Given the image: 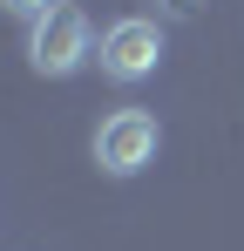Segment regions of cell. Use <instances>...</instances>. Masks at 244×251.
<instances>
[{"mask_svg": "<svg viewBox=\"0 0 244 251\" xmlns=\"http://www.w3.org/2000/svg\"><path fill=\"white\" fill-rule=\"evenodd\" d=\"M163 7H170V14H197L203 0H163Z\"/></svg>", "mask_w": 244, "mask_h": 251, "instance_id": "obj_5", "label": "cell"}, {"mask_svg": "<svg viewBox=\"0 0 244 251\" xmlns=\"http://www.w3.org/2000/svg\"><path fill=\"white\" fill-rule=\"evenodd\" d=\"M95 163L109 176H136L143 163H156V116L149 109H116L95 129Z\"/></svg>", "mask_w": 244, "mask_h": 251, "instance_id": "obj_2", "label": "cell"}, {"mask_svg": "<svg viewBox=\"0 0 244 251\" xmlns=\"http://www.w3.org/2000/svg\"><path fill=\"white\" fill-rule=\"evenodd\" d=\"M88 54H95L88 14H81V7H68V0H54L34 27H27V68H34V75H75Z\"/></svg>", "mask_w": 244, "mask_h": 251, "instance_id": "obj_1", "label": "cell"}, {"mask_svg": "<svg viewBox=\"0 0 244 251\" xmlns=\"http://www.w3.org/2000/svg\"><path fill=\"white\" fill-rule=\"evenodd\" d=\"M95 61H102L109 82H143V75H156V61H163V27L143 21V14H129V21H116L102 34V54Z\"/></svg>", "mask_w": 244, "mask_h": 251, "instance_id": "obj_3", "label": "cell"}, {"mask_svg": "<svg viewBox=\"0 0 244 251\" xmlns=\"http://www.w3.org/2000/svg\"><path fill=\"white\" fill-rule=\"evenodd\" d=\"M0 7H7V14H21V21L34 27V21H41V14H48V7H54V0H0Z\"/></svg>", "mask_w": 244, "mask_h": 251, "instance_id": "obj_4", "label": "cell"}]
</instances>
